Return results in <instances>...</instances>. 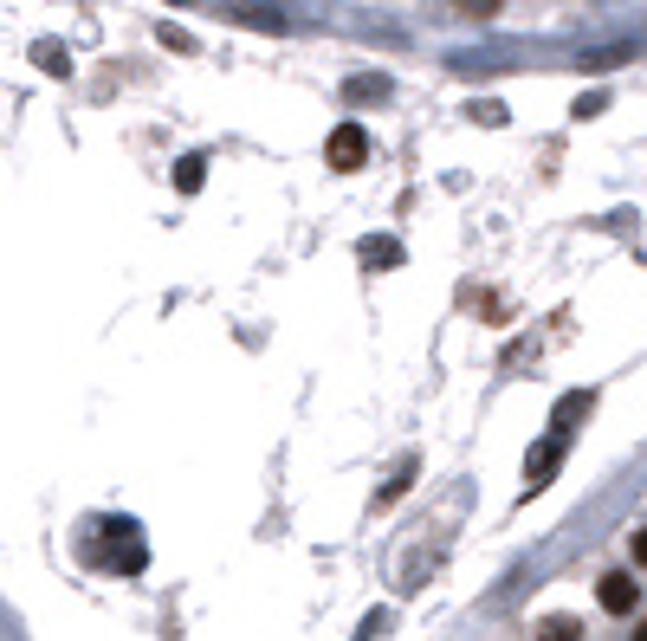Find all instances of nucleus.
Returning <instances> with one entry per match:
<instances>
[{
  "label": "nucleus",
  "mask_w": 647,
  "mask_h": 641,
  "mask_svg": "<svg viewBox=\"0 0 647 641\" xmlns=\"http://www.w3.org/2000/svg\"><path fill=\"white\" fill-rule=\"evenodd\" d=\"M324 162H331L337 176L363 169V162H370V130H363L356 117H350V123H337V130H331V143H324Z\"/></svg>",
  "instance_id": "nucleus-1"
},
{
  "label": "nucleus",
  "mask_w": 647,
  "mask_h": 641,
  "mask_svg": "<svg viewBox=\"0 0 647 641\" xmlns=\"http://www.w3.org/2000/svg\"><path fill=\"white\" fill-rule=\"evenodd\" d=\"M596 603L609 609V615H635V603H641V583H635V570H609V577L596 583Z\"/></svg>",
  "instance_id": "nucleus-2"
},
{
  "label": "nucleus",
  "mask_w": 647,
  "mask_h": 641,
  "mask_svg": "<svg viewBox=\"0 0 647 641\" xmlns=\"http://www.w3.org/2000/svg\"><path fill=\"white\" fill-rule=\"evenodd\" d=\"M557 460H564V434H550V441H544V448L532 453V467H525V480H532V492L544 487V480H550V467H557Z\"/></svg>",
  "instance_id": "nucleus-3"
},
{
  "label": "nucleus",
  "mask_w": 647,
  "mask_h": 641,
  "mask_svg": "<svg viewBox=\"0 0 647 641\" xmlns=\"http://www.w3.org/2000/svg\"><path fill=\"white\" fill-rule=\"evenodd\" d=\"M537 641H583V629H576L570 615H550V622L537 629Z\"/></svg>",
  "instance_id": "nucleus-4"
},
{
  "label": "nucleus",
  "mask_w": 647,
  "mask_h": 641,
  "mask_svg": "<svg viewBox=\"0 0 647 641\" xmlns=\"http://www.w3.org/2000/svg\"><path fill=\"white\" fill-rule=\"evenodd\" d=\"M201 169H208V162H201V156H189V162L175 169V189H182V194H194V189H201Z\"/></svg>",
  "instance_id": "nucleus-5"
},
{
  "label": "nucleus",
  "mask_w": 647,
  "mask_h": 641,
  "mask_svg": "<svg viewBox=\"0 0 647 641\" xmlns=\"http://www.w3.org/2000/svg\"><path fill=\"white\" fill-rule=\"evenodd\" d=\"M350 98L370 104V98H388V84H382V78H350Z\"/></svg>",
  "instance_id": "nucleus-6"
},
{
  "label": "nucleus",
  "mask_w": 647,
  "mask_h": 641,
  "mask_svg": "<svg viewBox=\"0 0 647 641\" xmlns=\"http://www.w3.org/2000/svg\"><path fill=\"white\" fill-rule=\"evenodd\" d=\"M459 13H466V20H493L498 7H505V0H454Z\"/></svg>",
  "instance_id": "nucleus-7"
},
{
  "label": "nucleus",
  "mask_w": 647,
  "mask_h": 641,
  "mask_svg": "<svg viewBox=\"0 0 647 641\" xmlns=\"http://www.w3.org/2000/svg\"><path fill=\"white\" fill-rule=\"evenodd\" d=\"M635 570H647V525L635 531Z\"/></svg>",
  "instance_id": "nucleus-8"
},
{
  "label": "nucleus",
  "mask_w": 647,
  "mask_h": 641,
  "mask_svg": "<svg viewBox=\"0 0 647 641\" xmlns=\"http://www.w3.org/2000/svg\"><path fill=\"white\" fill-rule=\"evenodd\" d=\"M628 641H647V615H641V622H635V635H628Z\"/></svg>",
  "instance_id": "nucleus-9"
}]
</instances>
